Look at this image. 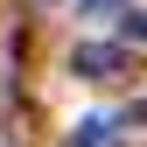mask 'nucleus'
<instances>
[{
  "label": "nucleus",
  "instance_id": "obj_4",
  "mask_svg": "<svg viewBox=\"0 0 147 147\" xmlns=\"http://www.w3.org/2000/svg\"><path fill=\"white\" fill-rule=\"evenodd\" d=\"M105 7H119V0H84V14H105Z\"/></svg>",
  "mask_w": 147,
  "mask_h": 147
},
{
  "label": "nucleus",
  "instance_id": "obj_2",
  "mask_svg": "<svg viewBox=\"0 0 147 147\" xmlns=\"http://www.w3.org/2000/svg\"><path fill=\"white\" fill-rule=\"evenodd\" d=\"M63 147H119V119H112V112H91V119L70 126V140H63Z\"/></svg>",
  "mask_w": 147,
  "mask_h": 147
},
{
  "label": "nucleus",
  "instance_id": "obj_1",
  "mask_svg": "<svg viewBox=\"0 0 147 147\" xmlns=\"http://www.w3.org/2000/svg\"><path fill=\"white\" fill-rule=\"evenodd\" d=\"M70 70H77V77H119V70H126V49L119 42H77V49H70Z\"/></svg>",
  "mask_w": 147,
  "mask_h": 147
},
{
  "label": "nucleus",
  "instance_id": "obj_5",
  "mask_svg": "<svg viewBox=\"0 0 147 147\" xmlns=\"http://www.w3.org/2000/svg\"><path fill=\"white\" fill-rule=\"evenodd\" d=\"M0 147H7V140H0Z\"/></svg>",
  "mask_w": 147,
  "mask_h": 147
},
{
  "label": "nucleus",
  "instance_id": "obj_3",
  "mask_svg": "<svg viewBox=\"0 0 147 147\" xmlns=\"http://www.w3.org/2000/svg\"><path fill=\"white\" fill-rule=\"evenodd\" d=\"M126 42H147V7H133V14H126Z\"/></svg>",
  "mask_w": 147,
  "mask_h": 147
}]
</instances>
